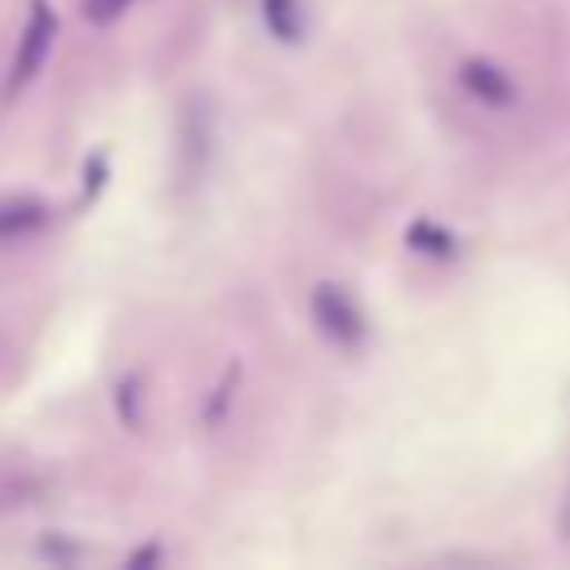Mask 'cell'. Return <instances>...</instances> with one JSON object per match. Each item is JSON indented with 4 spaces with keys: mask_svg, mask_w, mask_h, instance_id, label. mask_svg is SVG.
Wrapping results in <instances>:
<instances>
[{
    "mask_svg": "<svg viewBox=\"0 0 570 570\" xmlns=\"http://www.w3.org/2000/svg\"><path fill=\"white\" fill-rule=\"evenodd\" d=\"M459 85H463L481 107H494V111H503V107L517 102V80H512L503 67H494L490 58H468V62L459 67Z\"/></svg>",
    "mask_w": 570,
    "mask_h": 570,
    "instance_id": "cell-3",
    "label": "cell"
},
{
    "mask_svg": "<svg viewBox=\"0 0 570 570\" xmlns=\"http://www.w3.org/2000/svg\"><path fill=\"white\" fill-rule=\"evenodd\" d=\"M263 22L281 45H298L307 36V13L298 0H263Z\"/></svg>",
    "mask_w": 570,
    "mask_h": 570,
    "instance_id": "cell-5",
    "label": "cell"
},
{
    "mask_svg": "<svg viewBox=\"0 0 570 570\" xmlns=\"http://www.w3.org/2000/svg\"><path fill=\"white\" fill-rule=\"evenodd\" d=\"M49 223V209L36 196H4L0 200V245L27 240Z\"/></svg>",
    "mask_w": 570,
    "mask_h": 570,
    "instance_id": "cell-4",
    "label": "cell"
},
{
    "mask_svg": "<svg viewBox=\"0 0 570 570\" xmlns=\"http://www.w3.org/2000/svg\"><path fill=\"white\" fill-rule=\"evenodd\" d=\"M307 307H312V321H316V330L334 343V347H361L365 343V334H370V321H365V312H361V303L343 289V285H334V281H321L316 289H312V298H307Z\"/></svg>",
    "mask_w": 570,
    "mask_h": 570,
    "instance_id": "cell-2",
    "label": "cell"
},
{
    "mask_svg": "<svg viewBox=\"0 0 570 570\" xmlns=\"http://www.w3.org/2000/svg\"><path fill=\"white\" fill-rule=\"evenodd\" d=\"M405 240H410V249L432 254V258H450V254H454V236H450L445 227H436V223H414V227L405 232Z\"/></svg>",
    "mask_w": 570,
    "mask_h": 570,
    "instance_id": "cell-6",
    "label": "cell"
},
{
    "mask_svg": "<svg viewBox=\"0 0 570 570\" xmlns=\"http://www.w3.org/2000/svg\"><path fill=\"white\" fill-rule=\"evenodd\" d=\"M129 9V0H85V18L89 22H111Z\"/></svg>",
    "mask_w": 570,
    "mask_h": 570,
    "instance_id": "cell-7",
    "label": "cell"
},
{
    "mask_svg": "<svg viewBox=\"0 0 570 570\" xmlns=\"http://www.w3.org/2000/svg\"><path fill=\"white\" fill-rule=\"evenodd\" d=\"M53 40H58L53 9L45 0H31L27 22H22V36H18V49H13V62H9V76H4V98H13L18 89H27L45 71V62L53 53Z\"/></svg>",
    "mask_w": 570,
    "mask_h": 570,
    "instance_id": "cell-1",
    "label": "cell"
}]
</instances>
